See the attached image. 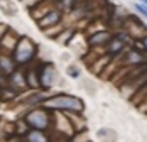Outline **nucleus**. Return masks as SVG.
<instances>
[{"label":"nucleus","mask_w":147,"mask_h":142,"mask_svg":"<svg viewBox=\"0 0 147 142\" xmlns=\"http://www.w3.org/2000/svg\"><path fill=\"white\" fill-rule=\"evenodd\" d=\"M0 10L7 17H14L17 15V5L14 3V0H0Z\"/></svg>","instance_id":"7"},{"label":"nucleus","mask_w":147,"mask_h":142,"mask_svg":"<svg viewBox=\"0 0 147 142\" xmlns=\"http://www.w3.org/2000/svg\"><path fill=\"white\" fill-rule=\"evenodd\" d=\"M26 142H47V135L44 134V130L30 128L26 134Z\"/></svg>","instance_id":"6"},{"label":"nucleus","mask_w":147,"mask_h":142,"mask_svg":"<svg viewBox=\"0 0 147 142\" xmlns=\"http://www.w3.org/2000/svg\"><path fill=\"white\" fill-rule=\"evenodd\" d=\"M108 39H110V36H108L107 32H100V34H96V36L91 39V44H100V43L108 41Z\"/></svg>","instance_id":"10"},{"label":"nucleus","mask_w":147,"mask_h":142,"mask_svg":"<svg viewBox=\"0 0 147 142\" xmlns=\"http://www.w3.org/2000/svg\"><path fill=\"white\" fill-rule=\"evenodd\" d=\"M66 73H68V74H71L73 78H78V74H80L76 68H68V70H66Z\"/></svg>","instance_id":"13"},{"label":"nucleus","mask_w":147,"mask_h":142,"mask_svg":"<svg viewBox=\"0 0 147 142\" xmlns=\"http://www.w3.org/2000/svg\"><path fill=\"white\" fill-rule=\"evenodd\" d=\"M139 2H140L142 5H146V7H147V0H139Z\"/></svg>","instance_id":"14"},{"label":"nucleus","mask_w":147,"mask_h":142,"mask_svg":"<svg viewBox=\"0 0 147 142\" xmlns=\"http://www.w3.org/2000/svg\"><path fill=\"white\" fill-rule=\"evenodd\" d=\"M58 20H59V14L58 12H47V15L42 17L41 20H37V22H39V27L46 29V27H49V26H54Z\"/></svg>","instance_id":"8"},{"label":"nucleus","mask_w":147,"mask_h":142,"mask_svg":"<svg viewBox=\"0 0 147 142\" xmlns=\"http://www.w3.org/2000/svg\"><path fill=\"white\" fill-rule=\"evenodd\" d=\"M42 105L46 108H56V110H83V101L68 95H58V97L47 98L42 101Z\"/></svg>","instance_id":"1"},{"label":"nucleus","mask_w":147,"mask_h":142,"mask_svg":"<svg viewBox=\"0 0 147 142\" xmlns=\"http://www.w3.org/2000/svg\"><path fill=\"white\" fill-rule=\"evenodd\" d=\"M135 10H137L139 14H142L144 17H147V7L146 5H142V3H135Z\"/></svg>","instance_id":"12"},{"label":"nucleus","mask_w":147,"mask_h":142,"mask_svg":"<svg viewBox=\"0 0 147 142\" xmlns=\"http://www.w3.org/2000/svg\"><path fill=\"white\" fill-rule=\"evenodd\" d=\"M24 120H26L27 125H30V127L36 128V130H44L49 125V117H47V114H46L42 108L30 110L29 114L24 117Z\"/></svg>","instance_id":"3"},{"label":"nucleus","mask_w":147,"mask_h":142,"mask_svg":"<svg viewBox=\"0 0 147 142\" xmlns=\"http://www.w3.org/2000/svg\"><path fill=\"white\" fill-rule=\"evenodd\" d=\"M36 54V46L34 43L30 41L29 37H20L19 39V43L15 46V49L12 51V59L15 61V64H26V63H29L30 59L34 57Z\"/></svg>","instance_id":"2"},{"label":"nucleus","mask_w":147,"mask_h":142,"mask_svg":"<svg viewBox=\"0 0 147 142\" xmlns=\"http://www.w3.org/2000/svg\"><path fill=\"white\" fill-rule=\"evenodd\" d=\"M144 44H146V47H147V37H146V39H144Z\"/></svg>","instance_id":"15"},{"label":"nucleus","mask_w":147,"mask_h":142,"mask_svg":"<svg viewBox=\"0 0 147 142\" xmlns=\"http://www.w3.org/2000/svg\"><path fill=\"white\" fill-rule=\"evenodd\" d=\"M120 49H122V41H112L110 47H108V51H112V53H117Z\"/></svg>","instance_id":"11"},{"label":"nucleus","mask_w":147,"mask_h":142,"mask_svg":"<svg viewBox=\"0 0 147 142\" xmlns=\"http://www.w3.org/2000/svg\"><path fill=\"white\" fill-rule=\"evenodd\" d=\"M10 83H12V86H26L27 85V81H26V78H24V73L20 70H15L12 74H10Z\"/></svg>","instance_id":"9"},{"label":"nucleus","mask_w":147,"mask_h":142,"mask_svg":"<svg viewBox=\"0 0 147 142\" xmlns=\"http://www.w3.org/2000/svg\"><path fill=\"white\" fill-rule=\"evenodd\" d=\"M56 78H58V73L54 70V66L47 64V66H44L42 71L39 73V85H42L44 88H49V86L54 85Z\"/></svg>","instance_id":"4"},{"label":"nucleus","mask_w":147,"mask_h":142,"mask_svg":"<svg viewBox=\"0 0 147 142\" xmlns=\"http://www.w3.org/2000/svg\"><path fill=\"white\" fill-rule=\"evenodd\" d=\"M15 66H17V64H15V61L10 56H5V54L0 56V71H2V73L12 74L15 71Z\"/></svg>","instance_id":"5"}]
</instances>
